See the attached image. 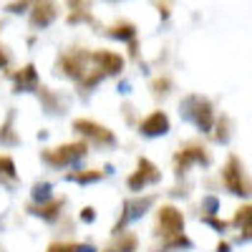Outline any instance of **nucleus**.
I'll return each mask as SVG.
<instances>
[{"instance_id":"f257e3e1","label":"nucleus","mask_w":252,"mask_h":252,"mask_svg":"<svg viewBox=\"0 0 252 252\" xmlns=\"http://www.w3.org/2000/svg\"><path fill=\"white\" fill-rule=\"evenodd\" d=\"M222 184L227 192H232L237 197H247L250 194V182H247V174H245V166L240 161V157H229L227 164L222 166Z\"/></svg>"},{"instance_id":"f03ea898","label":"nucleus","mask_w":252,"mask_h":252,"mask_svg":"<svg viewBox=\"0 0 252 252\" xmlns=\"http://www.w3.org/2000/svg\"><path fill=\"white\" fill-rule=\"evenodd\" d=\"M89 152V144L86 141H73V144H63L56 146V149H43L40 152V159H43L48 166H66L81 157H86Z\"/></svg>"},{"instance_id":"7ed1b4c3","label":"nucleus","mask_w":252,"mask_h":252,"mask_svg":"<svg viewBox=\"0 0 252 252\" xmlns=\"http://www.w3.org/2000/svg\"><path fill=\"white\" fill-rule=\"evenodd\" d=\"M177 232H184V215L174 204H161L157 209V235L169 237Z\"/></svg>"},{"instance_id":"20e7f679","label":"nucleus","mask_w":252,"mask_h":252,"mask_svg":"<svg viewBox=\"0 0 252 252\" xmlns=\"http://www.w3.org/2000/svg\"><path fill=\"white\" fill-rule=\"evenodd\" d=\"M212 159H209V154H207V149L199 144V141H189L184 149H179L177 152V157H174V169H177V174H184L192 164H209Z\"/></svg>"},{"instance_id":"39448f33","label":"nucleus","mask_w":252,"mask_h":252,"mask_svg":"<svg viewBox=\"0 0 252 252\" xmlns=\"http://www.w3.org/2000/svg\"><path fill=\"white\" fill-rule=\"evenodd\" d=\"M73 131L91 139V141H96V144H103V146H114L116 144L114 131L106 129V126H101V124H96V121H91V119H76L73 121Z\"/></svg>"},{"instance_id":"423d86ee","label":"nucleus","mask_w":252,"mask_h":252,"mask_svg":"<svg viewBox=\"0 0 252 252\" xmlns=\"http://www.w3.org/2000/svg\"><path fill=\"white\" fill-rule=\"evenodd\" d=\"M184 114L192 119L202 131H209L212 129V103H209L207 98H202V96H189L187 101H184Z\"/></svg>"},{"instance_id":"0eeeda50","label":"nucleus","mask_w":252,"mask_h":252,"mask_svg":"<svg viewBox=\"0 0 252 252\" xmlns=\"http://www.w3.org/2000/svg\"><path fill=\"white\" fill-rule=\"evenodd\" d=\"M89 61H91V53L89 51H66L61 58H58V66L63 68V73H66L68 78H76L81 81L83 73L89 71Z\"/></svg>"},{"instance_id":"6e6552de","label":"nucleus","mask_w":252,"mask_h":252,"mask_svg":"<svg viewBox=\"0 0 252 252\" xmlns=\"http://www.w3.org/2000/svg\"><path fill=\"white\" fill-rule=\"evenodd\" d=\"M161 179V172H159V166H154L149 159H139V164H136V172L129 177V189L131 192H141V189L146 187V184H154V182H159Z\"/></svg>"},{"instance_id":"1a4fd4ad","label":"nucleus","mask_w":252,"mask_h":252,"mask_svg":"<svg viewBox=\"0 0 252 252\" xmlns=\"http://www.w3.org/2000/svg\"><path fill=\"white\" fill-rule=\"evenodd\" d=\"M58 15V8L53 0H35L33 3V10H31V26L33 28H46L51 26Z\"/></svg>"},{"instance_id":"9d476101","label":"nucleus","mask_w":252,"mask_h":252,"mask_svg":"<svg viewBox=\"0 0 252 252\" xmlns=\"http://www.w3.org/2000/svg\"><path fill=\"white\" fill-rule=\"evenodd\" d=\"M169 116H166L164 111H152L149 116H146L141 124H139V131L144 136H164L166 131H169Z\"/></svg>"},{"instance_id":"9b49d317","label":"nucleus","mask_w":252,"mask_h":252,"mask_svg":"<svg viewBox=\"0 0 252 252\" xmlns=\"http://www.w3.org/2000/svg\"><path fill=\"white\" fill-rule=\"evenodd\" d=\"M91 61H96L98 63V68L103 71V73H121L124 71V58L119 56V53H114V51H94L91 53Z\"/></svg>"},{"instance_id":"f8f14e48","label":"nucleus","mask_w":252,"mask_h":252,"mask_svg":"<svg viewBox=\"0 0 252 252\" xmlns=\"http://www.w3.org/2000/svg\"><path fill=\"white\" fill-rule=\"evenodd\" d=\"M116 240L103 250V252H136V245H139V237L134 232H114Z\"/></svg>"},{"instance_id":"ddd939ff","label":"nucleus","mask_w":252,"mask_h":252,"mask_svg":"<svg viewBox=\"0 0 252 252\" xmlns=\"http://www.w3.org/2000/svg\"><path fill=\"white\" fill-rule=\"evenodd\" d=\"M63 204H66V199H51V202H46V204H33L31 207V212L35 215V217H43V220H56L58 217V212L63 209Z\"/></svg>"},{"instance_id":"4468645a","label":"nucleus","mask_w":252,"mask_h":252,"mask_svg":"<svg viewBox=\"0 0 252 252\" xmlns=\"http://www.w3.org/2000/svg\"><path fill=\"white\" fill-rule=\"evenodd\" d=\"M106 35L116 38V40H134L136 38V26L129 23V20H121V23H114L106 28Z\"/></svg>"},{"instance_id":"2eb2a0df","label":"nucleus","mask_w":252,"mask_h":252,"mask_svg":"<svg viewBox=\"0 0 252 252\" xmlns=\"http://www.w3.org/2000/svg\"><path fill=\"white\" fill-rule=\"evenodd\" d=\"M10 76L18 81V91L26 89V86H35V81H38V73H35V66H33V63H28V66L18 68V71H13Z\"/></svg>"},{"instance_id":"dca6fc26","label":"nucleus","mask_w":252,"mask_h":252,"mask_svg":"<svg viewBox=\"0 0 252 252\" xmlns=\"http://www.w3.org/2000/svg\"><path fill=\"white\" fill-rule=\"evenodd\" d=\"M154 202V197H146L144 202H126L124 207H126V215L121 217V224H126L131 217H139V215H144V207H149Z\"/></svg>"},{"instance_id":"f3484780","label":"nucleus","mask_w":252,"mask_h":252,"mask_svg":"<svg viewBox=\"0 0 252 252\" xmlns=\"http://www.w3.org/2000/svg\"><path fill=\"white\" fill-rule=\"evenodd\" d=\"M13 121H15V111H10L8 114V119H5V124L3 126H0V144H18L20 139L13 134Z\"/></svg>"},{"instance_id":"a211bd4d","label":"nucleus","mask_w":252,"mask_h":252,"mask_svg":"<svg viewBox=\"0 0 252 252\" xmlns=\"http://www.w3.org/2000/svg\"><path fill=\"white\" fill-rule=\"evenodd\" d=\"M71 182H78V184H91V182H98L101 179V172L98 169H83V172H73L68 174Z\"/></svg>"},{"instance_id":"6ab92c4d","label":"nucleus","mask_w":252,"mask_h":252,"mask_svg":"<svg viewBox=\"0 0 252 252\" xmlns=\"http://www.w3.org/2000/svg\"><path fill=\"white\" fill-rule=\"evenodd\" d=\"M235 224H237V227H242V224H245V229H250V204H245V207H240V209H237V215H235Z\"/></svg>"},{"instance_id":"aec40b11","label":"nucleus","mask_w":252,"mask_h":252,"mask_svg":"<svg viewBox=\"0 0 252 252\" xmlns=\"http://www.w3.org/2000/svg\"><path fill=\"white\" fill-rule=\"evenodd\" d=\"M0 174L3 177H15V161L10 157H0Z\"/></svg>"},{"instance_id":"412c9836","label":"nucleus","mask_w":252,"mask_h":252,"mask_svg":"<svg viewBox=\"0 0 252 252\" xmlns=\"http://www.w3.org/2000/svg\"><path fill=\"white\" fill-rule=\"evenodd\" d=\"M169 86H172V81L164 76V78H157V81L152 83V91H154L157 96H159V94L164 96V94H169Z\"/></svg>"},{"instance_id":"4be33fe9","label":"nucleus","mask_w":252,"mask_h":252,"mask_svg":"<svg viewBox=\"0 0 252 252\" xmlns=\"http://www.w3.org/2000/svg\"><path fill=\"white\" fill-rule=\"evenodd\" d=\"M227 126H229V119L222 116V119L217 121V134H215L217 141H227V136H229V134H227Z\"/></svg>"},{"instance_id":"5701e85b","label":"nucleus","mask_w":252,"mask_h":252,"mask_svg":"<svg viewBox=\"0 0 252 252\" xmlns=\"http://www.w3.org/2000/svg\"><path fill=\"white\" fill-rule=\"evenodd\" d=\"M48 252H78V245H71V242H53L48 247Z\"/></svg>"},{"instance_id":"b1692460","label":"nucleus","mask_w":252,"mask_h":252,"mask_svg":"<svg viewBox=\"0 0 252 252\" xmlns=\"http://www.w3.org/2000/svg\"><path fill=\"white\" fill-rule=\"evenodd\" d=\"M94 217H96V215H94V207H83V209H81V220H83V222H94Z\"/></svg>"},{"instance_id":"393cba45","label":"nucleus","mask_w":252,"mask_h":252,"mask_svg":"<svg viewBox=\"0 0 252 252\" xmlns=\"http://www.w3.org/2000/svg\"><path fill=\"white\" fill-rule=\"evenodd\" d=\"M10 63V53L5 51V46H0V68H5Z\"/></svg>"},{"instance_id":"a878e982","label":"nucleus","mask_w":252,"mask_h":252,"mask_svg":"<svg viewBox=\"0 0 252 252\" xmlns=\"http://www.w3.org/2000/svg\"><path fill=\"white\" fill-rule=\"evenodd\" d=\"M204 222H209L215 229H220V232H224V227H227V222H220V220H215V217H204Z\"/></svg>"},{"instance_id":"bb28decb","label":"nucleus","mask_w":252,"mask_h":252,"mask_svg":"<svg viewBox=\"0 0 252 252\" xmlns=\"http://www.w3.org/2000/svg\"><path fill=\"white\" fill-rule=\"evenodd\" d=\"M217 252H229V245H227V242H220V245H217Z\"/></svg>"}]
</instances>
